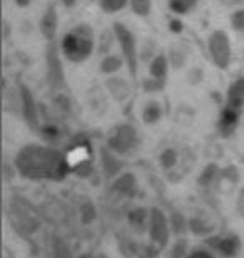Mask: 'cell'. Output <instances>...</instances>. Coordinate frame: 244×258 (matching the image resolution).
Segmentation results:
<instances>
[{"label": "cell", "mask_w": 244, "mask_h": 258, "mask_svg": "<svg viewBox=\"0 0 244 258\" xmlns=\"http://www.w3.org/2000/svg\"><path fill=\"white\" fill-rule=\"evenodd\" d=\"M67 164L59 151L45 146H27L17 156L19 169L30 178H60Z\"/></svg>", "instance_id": "cell-1"}, {"label": "cell", "mask_w": 244, "mask_h": 258, "mask_svg": "<svg viewBox=\"0 0 244 258\" xmlns=\"http://www.w3.org/2000/svg\"><path fill=\"white\" fill-rule=\"evenodd\" d=\"M96 37L94 30L91 25L79 24L77 27L70 29L69 32L64 34L60 40V50L62 55L74 64H82L91 57L94 52Z\"/></svg>", "instance_id": "cell-2"}, {"label": "cell", "mask_w": 244, "mask_h": 258, "mask_svg": "<svg viewBox=\"0 0 244 258\" xmlns=\"http://www.w3.org/2000/svg\"><path fill=\"white\" fill-rule=\"evenodd\" d=\"M60 55V45H57L55 40L49 42L47 50H45V77H47V84L52 92H59L65 87V69Z\"/></svg>", "instance_id": "cell-3"}, {"label": "cell", "mask_w": 244, "mask_h": 258, "mask_svg": "<svg viewBox=\"0 0 244 258\" xmlns=\"http://www.w3.org/2000/svg\"><path fill=\"white\" fill-rule=\"evenodd\" d=\"M112 32H114V37L117 40V44L121 45L122 55L127 62L129 72H131V76L136 77L137 76V62H139V49H137V42H136V35H134L132 30L122 22H114Z\"/></svg>", "instance_id": "cell-4"}, {"label": "cell", "mask_w": 244, "mask_h": 258, "mask_svg": "<svg viewBox=\"0 0 244 258\" xmlns=\"http://www.w3.org/2000/svg\"><path fill=\"white\" fill-rule=\"evenodd\" d=\"M207 52H209L211 60L216 67L221 71H226L231 66L232 59V47L231 40L224 30H214L211 32L209 39H207Z\"/></svg>", "instance_id": "cell-5"}, {"label": "cell", "mask_w": 244, "mask_h": 258, "mask_svg": "<svg viewBox=\"0 0 244 258\" xmlns=\"http://www.w3.org/2000/svg\"><path fill=\"white\" fill-rule=\"evenodd\" d=\"M19 94H20V114L24 116V121L32 127L37 129L40 117H39V104L30 91L29 86L20 82L19 84Z\"/></svg>", "instance_id": "cell-6"}, {"label": "cell", "mask_w": 244, "mask_h": 258, "mask_svg": "<svg viewBox=\"0 0 244 258\" xmlns=\"http://www.w3.org/2000/svg\"><path fill=\"white\" fill-rule=\"evenodd\" d=\"M109 143H111V146L116 149V151H121V153L127 151V149H131L134 144L137 143L136 127H132V126H129V124L117 126L112 131Z\"/></svg>", "instance_id": "cell-7"}, {"label": "cell", "mask_w": 244, "mask_h": 258, "mask_svg": "<svg viewBox=\"0 0 244 258\" xmlns=\"http://www.w3.org/2000/svg\"><path fill=\"white\" fill-rule=\"evenodd\" d=\"M57 27H59V14H57L55 5L49 4L42 15V19H40V32L47 39V42H54L55 40Z\"/></svg>", "instance_id": "cell-8"}, {"label": "cell", "mask_w": 244, "mask_h": 258, "mask_svg": "<svg viewBox=\"0 0 244 258\" xmlns=\"http://www.w3.org/2000/svg\"><path fill=\"white\" fill-rule=\"evenodd\" d=\"M169 67H171V62H169L168 55L155 54L149 64V77L154 79L155 82H159L160 86H164L169 76Z\"/></svg>", "instance_id": "cell-9"}, {"label": "cell", "mask_w": 244, "mask_h": 258, "mask_svg": "<svg viewBox=\"0 0 244 258\" xmlns=\"http://www.w3.org/2000/svg\"><path fill=\"white\" fill-rule=\"evenodd\" d=\"M226 106L242 112L244 111V76L237 77L226 91Z\"/></svg>", "instance_id": "cell-10"}, {"label": "cell", "mask_w": 244, "mask_h": 258, "mask_svg": "<svg viewBox=\"0 0 244 258\" xmlns=\"http://www.w3.org/2000/svg\"><path fill=\"white\" fill-rule=\"evenodd\" d=\"M239 111L232 109L229 106H224L219 114V121H217V129L221 131L222 136H227L231 134L239 124Z\"/></svg>", "instance_id": "cell-11"}, {"label": "cell", "mask_w": 244, "mask_h": 258, "mask_svg": "<svg viewBox=\"0 0 244 258\" xmlns=\"http://www.w3.org/2000/svg\"><path fill=\"white\" fill-rule=\"evenodd\" d=\"M106 89L109 91V94H111L114 99L119 101V102H124L129 96H131V87H129V84L124 79H121V77H117V76L107 77Z\"/></svg>", "instance_id": "cell-12"}, {"label": "cell", "mask_w": 244, "mask_h": 258, "mask_svg": "<svg viewBox=\"0 0 244 258\" xmlns=\"http://www.w3.org/2000/svg\"><path fill=\"white\" fill-rule=\"evenodd\" d=\"M169 62L171 66L174 67V69H181L184 64H186V60H188L189 57V49H188V45H184L183 42H178V44H174L173 47H171V52H169Z\"/></svg>", "instance_id": "cell-13"}, {"label": "cell", "mask_w": 244, "mask_h": 258, "mask_svg": "<svg viewBox=\"0 0 244 258\" xmlns=\"http://www.w3.org/2000/svg\"><path fill=\"white\" fill-rule=\"evenodd\" d=\"M162 117V106L157 101H149L142 109V121L146 124H154Z\"/></svg>", "instance_id": "cell-14"}, {"label": "cell", "mask_w": 244, "mask_h": 258, "mask_svg": "<svg viewBox=\"0 0 244 258\" xmlns=\"http://www.w3.org/2000/svg\"><path fill=\"white\" fill-rule=\"evenodd\" d=\"M122 59L119 57V55H114V54H109L106 57L102 59L101 62V72L106 76H114L117 74L119 71L122 69Z\"/></svg>", "instance_id": "cell-15"}, {"label": "cell", "mask_w": 244, "mask_h": 258, "mask_svg": "<svg viewBox=\"0 0 244 258\" xmlns=\"http://www.w3.org/2000/svg\"><path fill=\"white\" fill-rule=\"evenodd\" d=\"M168 4L173 14L184 15V14H189L191 10L199 4V0H168Z\"/></svg>", "instance_id": "cell-16"}, {"label": "cell", "mask_w": 244, "mask_h": 258, "mask_svg": "<svg viewBox=\"0 0 244 258\" xmlns=\"http://www.w3.org/2000/svg\"><path fill=\"white\" fill-rule=\"evenodd\" d=\"M129 5L139 17H147L152 10V0H129Z\"/></svg>", "instance_id": "cell-17"}, {"label": "cell", "mask_w": 244, "mask_h": 258, "mask_svg": "<svg viewBox=\"0 0 244 258\" xmlns=\"http://www.w3.org/2000/svg\"><path fill=\"white\" fill-rule=\"evenodd\" d=\"M129 4V0H99V5L106 14H117Z\"/></svg>", "instance_id": "cell-18"}, {"label": "cell", "mask_w": 244, "mask_h": 258, "mask_svg": "<svg viewBox=\"0 0 244 258\" xmlns=\"http://www.w3.org/2000/svg\"><path fill=\"white\" fill-rule=\"evenodd\" d=\"M229 22H231V27L236 30V32H244V7L236 9L234 12L231 14L229 17Z\"/></svg>", "instance_id": "cell-19"}, {"label": "cell", "mask_w": 244, "mask_h": 258, "mask_svg": "<svg viewBox=\"0 0 244 258\" xmlns=\"http://www.w3.org/2000/svg\"><path fill=\"white\" fill-rule=\"evenodd\" d=\"M202 76H204V72H202L201 69H197V67H194V69H191L188 72V81L191 82V84H199V82L202 81Z\"/></svg>", "instance_id": "cell-20"}, {"label": "cell", "mask_w": 244, "mask_h": 258, "mask_svg": "<svg viewBox=\"0 0 244 258\" xmlns=\"http://www.w3.org/2000/svg\"><path fill=\"white\" fill-rule=\"evenodd\" d=\"M219 2L222 7H226V9H239L244 4V0H219Z\"/></svg>", "instance_id": "cell-21"}, {"label": "cell", "mask_w": 244, "mask_h": 258, "mask_svg": "<svg viewBox=\"0 0 244 258\" xmlns=\"http://www.w3.org/2000/svg\"><path fill=\"white\" fill-rule=\"evenodd\" d=\"M62 5L67 9H72V7H75V4H77V0H60Z\"/></svg>", "instance_id": "cell-22"}, {"label": "cell", "mask_w": 244, "mask_h": 258, "mask_svg": "<svg viewBox=\"0 0 244 258\" xmlns=\"http://www.w3.org/2000/svg\"><path fill=\"white\" fill-rule=\"evenodd\" d=\"M14 2H15V5H19V7H29V5H30V0H14Z\"/></svg>", "instance_id": "cell-23"}, {"label": "cell", "mask_w": 244, "mask_h": 258, "mask_svg": "<svg viewBox=\"0 0 244 258\" xmlns=\"http://www.w3.org/2000/svg\"><path fill=\"white\" fill-rule=\"evenodd\" d=\"M181 29H183V27H181L179 20H173V22H171V30H178V32H179Z\"/></svg>", "instance_id": "cell-24"}]
</instances>
